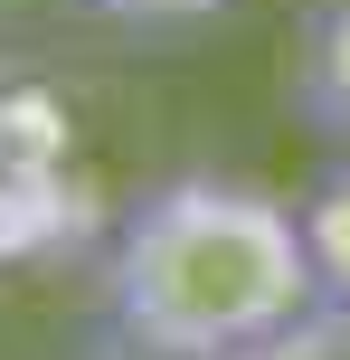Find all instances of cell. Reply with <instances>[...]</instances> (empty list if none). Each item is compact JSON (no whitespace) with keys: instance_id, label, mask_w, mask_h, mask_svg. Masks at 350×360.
I'll list each match as a JSON object with an SVG mask.
<instances>
[{"instance_id":"1","label":"cell","mask_w":350,"mask_h":360,"mask_svg":"<svg viewBox=\"0 0 350 360\" xmlns=\"http://www.w3.org/2000/svg\"><path fill=\"white\" fill-rule=\"evenodd\" d=\"M322 304L303 199H275L227 171H180L133 199L95 266V342L133 360H237L284 351Z\"/></svg>"},{"instance_id":"3","label":"cell","mask_w":350,"mask_h":360,"mask_svg":"<svg viewBox=\"0 0 350 360\" xmlns=\"http://www.w3.org/2000/svg\"><path fill=\"white\" fill-rule=\"evenodd\" d=\"M303 247H313L322 313H350V171L313 180V199H303Z\"/></svg>"},{"instance_id":"4","label":"cell","mask_w":350,"mask_h":360,"mask_svg":"<svg viewBox=\"0 0 350 360\" xmlns=\"http://www.w3.org/2000/svg\"><path fill=\"white\" fill-rule=\"evenodd\" d=\"M67 10L105 19V29H199V19H218L227 0H67Z\"/></svg>"},{"instance_id":"2","label":"cell","mask_w":350,"mask_h":360,"mask_svg":"<svg viewBox=\"0 0 350 360\" xmlns=\"http://www.w3.org/2000/svg\"><path fill=\"white\" fill-rule=\"evenodd\" d=\"M294 114L322 143H350V0H313L294 19V67H284Z\"/></svg>"}]
</instances>
